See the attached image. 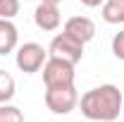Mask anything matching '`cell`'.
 Segmentation results:
<instances>
[{
    "instance_id": "cell-1",
    "label": "cell",
    "mask_w": 124,
    "mask_h": 122,
    "mask_svg": "<svg viewBox=\"0 0 124 122\" xmlns=\"http://www.w3.org/2000/svg\"><path fill=\"white\" fill-rule=\"evenodd\" d=\"M81 115L93 122H115L124 108V96L115 84H103L79 98Z\"/></svg>"
},
{
    "instance_id": "cell-2",
    "label": "cell",
    "mask_w": 124,
    "mask_h": 122,
    "mask_svg": "<svg viewBox=\"0 0 124 122\" xmlns=\"http://www.w3.org/2000/svg\"><path fill=\"white\" fill-rule=\"evenodd\" d=\"M43 81H46V89L74 86V65L60 58H48L43 65Z\"/></svg>"
},
{
    "instance_id": "cell-3",
    "label": "cell",
    "mask_w": 124,
    "mask_h": 122,
    "mask_svg": "<svg viewBox=\"0 0 124 122\" xmlns=\"http://www.w3.org/2000/svg\"><path fill=\"white\" fill-rule=\"evenodd\" d=\"M48 60V50L41 43H24V46L17 48V67L24 72V74H36L43 70V65Z\"/></svg>"
},
{
    "instance_id": "cell-4",
    "label": "cell",
    "mask_w": 124,
    "mask_h": 122,
    "mask_svg": "<svg viewBox=\"0 0 124 122\" xmlns=\"http://www.w3.org/2000/svg\"><path fill=\"white\" fill-rule=\"evenodd\" d=\"M48 55L50 58H60V60H67L72 65H77L81 58H84V43L72 38L69 34H57L53 41H50V48H48Z\"/></svg>"
},
{
    "instance_id": "cell-5",
    "label": "cell",
    "mask_w": 124,
    "mask_h": 122,
    "mask_svg": "<svg viewBox=\"0 0 124 122\" xmlns=\"http://www.w3.org/2000/svg\"><path fill=\"white\" fill-rule=\"evenodd\" d=\"M46 105L55 115H69L79 105V93L74 86H60V89H46Z\"/></svg>"
},
{
    "instance_id": "cell-6",
    "label": "cell",
    "mask_w": 124,
    "mask_h": 122,
    "mask_svg": "<svg viewBox=\"0 0 124 122\" xmlns=\"http://www.w3.org/2000/svg\"><path fill=\"white\" fill-rule=\"evenodd\" d=\"M64 34H69L72 38H77V41H81L84 46L88 43V41H93L95 38V24H93V19H88V17H72V19H67L64 22Z\"/></svg>"
},
{
    "instance_id": "cell-7",
    "label": "cell",
    "mask_w": 124,
    "mask_h": 122,
    "mask_svg": "<svg viewBox=\"0 0 124 122\" xmlns=\"http://www.w3.org/2000/svg\"><path fill=\"white\" fill-rule=\"evenodd\" d=\"M33 22L41 31H55L60 26L62 17L57 5H50V2H38V7L33 10Z\"/></svg>"
},
{
    "instance_id": "cell-8",
    "label": "cell",
    "mask_w": 124,
    "mask_h": 122,
    "mask_svg": "<svg viewBox=\"0 0 124 122\" xmlns=\"http://www.w3.org/2000/svg\"><path fill=\"white\" fill-rule=\"evenodd\" d=\"M17 41H19V34H17V26L12 24V19L0 17V55L12 53L17 48Z\"/></svg>"
},
{
    "instance_id": "cell-9",
    "label": "cell",
    "mask_w": 124,
    "mask_h": 122,
    "mask_svg": "<svg viewBox=\"0 0 124 122\" xmlns=\"http://www.w3.org/2000/svg\"><path fill=\"white\" fill-rule=\"evenodd\" d=\"M103 19L108 24H124V0H105Z\"/></svg>"
},
{
    "instance_id": "cell-10",
    "label": "cell",
    "mask_w": 124,
    "mask_h": 122,
    "mask_svg": "<svg viewBox=\"0 0 124 122\" xmlns=\"http://www.w3.org/2000/svg\"><path fill=\"white\" fill-rule=\"evenodd\" d=\"M15 89H17L15 77L5 70H0V103H10L15 98Z\"/></svg>"
},
{
    "instance_id": "cell-11",
    "label": "cell",
    "mask_w": 124,
    "mask_h": 122,
    "mask_svg": "<svg viewBox=\"0 0 124 122\" xmlns=\"http://www.w3.org/2000/svg\"><path fill=\"white\" fill-rule=\"evenodd\" d=\"M0 122H24V113L17 105L0 103Z\"/></svg>"
},
{
    "instance_id": "cell-12",
    "label": "cell",
    "mask_w": 124,
    "mask_h": 122,
    "mask_svg": "<svg viewBox=\"0 0 124 122\" xmlns=\"http://www.w3.org/2000/svg\"><path fill=\"white\" fill-rule=\"evenodd\" d=\"M19 15V0H0V17L12 19Z\"/></svg>"
},
{
    "instance_id": "cell-13",
    "label": "cell",
    "mask_w": 124,
    "mask_h": 122,
    "mask_svg": "<svg viewBox=\"0 0 124 122\" xmlns=\"http://www.w3.org/2000/svg\"><path fill=\"white\" fill-rule=\"evenodd\" d=\"M112 53H115L117 60H124V29L119 34H115V38H112Z\"/></svg>"
},
{
    "instance_id": "cell-14",
    "label": "cell",
    "mask_w": 124,
    "mask_h": 122,
    "mask_svg": "<svg viewBox=\"0 0 124 122\" xmlns=\"http://www.w3.org/2000/svg\"><path fill=\"white\" fill-rule=\"evenodd\" d=\"M79 2H81V5H86V7H100L105 0H79Z\"/></svg>"
},
{
    "instance_id": "cell-15",
    "label": "cell",
    "mask_w": 124,
    "mask_h": 122,
    "mask_svg": "<svg viewBox=\"0 0 124 122\" xmlns=\"http://www.w3.org/2000/svg\"><path fill=\"white\" fill-rule=\"evenodd\" d=\"M41 2H50V5H60L62 0H41Z\"/></svg>"
},
{
    "instance_id": "cell-16",
    "label": "cell",
    "mask_w": 124,
    "mask_h": 122,
    "mask_svg": "<svg viewBox=\"0 0 124 122\" xmlns=\"http://www.w3.org/2000/svg\"><path fill=\"white\" fill-rule=\"evenodd\" d=\"M122 113H124V108H122Z\"/></svg>"
}]
</instances>
